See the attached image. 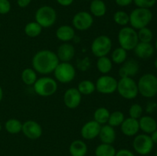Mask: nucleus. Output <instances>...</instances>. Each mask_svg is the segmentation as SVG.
<instances>
[{
    "label": "nucleus",
    "mask_w": 157,
    "mask_h": 156,
    "mask_svg": "<svg viewBox=\"0 0 157 156\" xmlns=\"http://www.w3.org/2000/svg\"><path fill=\"white\" fill-rule=\"evenodd\" d=\"M69 152L71 156H85L87 153V145L81 139H76L70 144Z\"/></svg>",
    "instance_id": "23"
},
{
    "label": "nucleus",
    "mask_w": 157,
    "mask_h": 156,
    "mask_svg": "<svg viewBox=\"0 0 157 156\" xmlns=\"http://www.w3.org/2000/svg\"><path fill=\"white\" fill-rule=\"evenodd\" d=\"M138 91L145 98H153L157 94V76L147 73L140 77L137 82Z\"/></svg>",
    "instance_id": "2"
},
{
    "label": "nucleus",
    "mask_w": 157,
    "mask_h": 156,
    "mask_svg": "<svg viewBox=\"0 0 157 156\" xmlns=\"http://www.w3.org/2000/svg\"><path fill=\"white\" fill-rule=\"evenodd\" d=\"M53 73L56 81L61 84H68L76 76V70L70 62H59Z\"/></svg>",
    "instance_id": "8"
},
{
    "label": "nucleus",
    "mask_w": 157,
    "mask_h": 156,
    "mask_svg": "<svg viewBox=\"0 0 157 156\" xmlns=\"http://www.w3.org/2000/svg\"><path fill=\"white\" fill-rule=\"evenodd\" d=\"M140 70L139 63L133 59L127 60L121 64L118 70L121 77H132L136 76Z\"/></svg>",
    "instance_id": "15"
},
{
    "label": "nucleus",
    "mask_w": 157,
    "mask_h": 156,
    "mask_svg": "<svg viewBox=\"0 0 157 156\" xmlns=\"http://www.w3.org/2000/svg\"><path fill=\"white\" fill-rule=\"evenodd\" d=\"M56 54L60 62H70L75 55V47L68 42H64L58 47Z\"/></svg>",
    "instance_id": "18"
},
{
    "label": "nucleus",
    "mask_w": 157,
    "mask_h": 156,
    "mask_svg": "<svg viewBox=\"0 0 157 156\" xmlns=\"http://www.w3.org/2000/svg\"><path fill=\"white\" fill-rule=\"evenodd\" d=\"M21 132L26 138L31 140H36L42 135V127L35 120H27L22 123Z\"/></svg>",
    "instance_id": "13"
},
{
    "label": "nucleus",
    "mask_w": 157,
    "mask_h": 156,
    "mask_svg": "<svg viewBox=\"0 0 157 156\" xmlns=\"http://www.w3.org/2000/svg\"><path fill=\"white\" fill-rule=\"evenodd\" d=\"M137 36L140 42L151 43L153 38V33L151 29L145 27L137 30Z\"/></svg>",
    "instance_id": "35"
},
{
    "label": "nucleus",
    "mask_w": 157,
    "mask_h": 156,
    "mask_svg": "<svg viewBox=\"0 0 157 156\" xmlns=\"http://www.w3.org/2000/svg\"><path fill=\"white\" fill-rule=\"evenodd\" d=\"M5 128L9 134H18L21 132L22 123L21 121L17 119H9L5 124Z\"/></svg>",
    "instance_id": "30"
},
{
    "label": "nucleus",
    "mask_w": 157,
    "mask_h": 156,
    "mask_svg": "<svg viewBox=\"0 0 157 156\" xmlns=\"http://www.w3.org/2000/svg\"><path fill=\"white\" fill-rule=\"evenodd\" d=\"M55 35L59 41H63V42H68L75 38V28L71 25L64 24L57 28Z\"/></svg>",
    "instance_id": "22"
},
{
    "label": "nucleus",
    "mask_w": 157,
    "mask_h": 156,
    "mask_svg": "<svg viewBox=\"0 0 157 156\" xmlns=\"http://www.w3.org/2000/svg\"><path fill=\"white\" fill-rule=\"evenodd\" d=\"M133 50H134L135 55L138 58L146 60L150 58L154 54L155 47L151 43L140 42L139 41Z\"/></svg>",
    "instance_id": "19"
},
{
    "label": "nucleus",
    "mask_w": 157,
    "mask_h": 156,
    "mask_svg": "<svg viewBox=\"0 0 157 156\" xmlns=\"http://www.w3.org/2000/svg\"><path fill=\"white\" fill-rule=\"evenodd\" d=\"M56 1L61 6H65V7H67V6H70L73 3L74 0H56Z\"/></svg>",
    "instance_id": "43"
},
{
    "label": "nucleus",
    "mask_w": 157,
    "mask_h": 156,
    "mask_svg": "<svg viewBox=\"0 0 157 156\" xmlns=\"http://www.w3.org/2000/svg\"><path fill=\"white\" fill-rule=\"evenodd\" d=\"M24 32L29 38H36L41 35L42 32V27L36 21H31L25 26Z\"/></svg>",
    "instance_id": "28"
},
{
    "label": "nucleus",
    "mask_w": 157,
    "mask_h": 156,
    "mask_svg": "<svg viewBox=\"0 0 157 156\" xmlns=\"http://www.w3.org/2000/svg\"><path fill=\"white\" fill-rule=\"evenodd\" d=\"M112 40L107 35H101L93 40L90 46L91 52L97 58L107 56L112 49Z\"/></svg>",
    "instance_id": "9"
},
{
    "label": "nucleus",
    "mask_w": 157,
    "mask_h": 156,
    "mask_svg": "<svg viewBox=\"0 0 157 156\" xmlns=\"http://www.w3.org/2000/svg\"><path fill=\"white\" fill-rule=\"evenodd\" d=\"M2 99H3V90L1 86H0V102L2 100Z\"/></svg>",
    "instance_id": "45"
},
{
    "label": "nucleus",
    "mask_w": 157,
    "mask_h": 156,
    "mask_svg": "<svg viewBox=\"0 0 157 156\" xmlns=\"http://www.w3.org/2000/svg\"><path fill=\"white\" fill-rule=\"evenodd\" d=\"M82 99V95L78 91V88L71 87L68 88L64 93L63 101L64 105L68 109L73 110L79 106Z\"/></svg>",
    "instance_id": "14"
},
{
    "label": "nucleus",
    "mask_w": 157,
    "mask_h": 156,
    "mask_svg": "<svg viewBox=\"0 0 157 156\" xmlns=\"http://www.w3.org/2000/svg\"><path fill=\"white\" fill-rule=\"evenodd\" d=\"M150 136L151 137V139L153 142V143L157 144V129L155 130L153 132H152Z\"/></svg>",
    "instance_id": "44"
},
{
    "label": "nucleus",
    "mask_w": 157,
    "mask_h": 156,
    "mask_svg": "<svg viewBox=\"0 0 157 156\" xmlns=\"http://www.w3.org/2000/svg\"><path fill=\"white\" fill-rule=\"evenodd\" d=\"M96 90L102 94H112L117 91V80L113 76L104 74L98 78L95 83Z\"/></svg>",
    "instance_id": "11"
},
{
    "label": "nucleus",
    "mask_w": 157,
    "mask_h": 156,
    "mask_svg": "<svg viewBox=\"0 0 157 156\" xmlns=\"http://www.w3.org/2000/svg\"><path fill=\"white\" fill-rule=\"evenodd\" d=\"M154 143L150 135L142 133L135 136L133 141V148L137 154L140 155H147L153 149Z\"/></svg>",
    "instance_id": "10"
},
{
    "label": "nucleus",
    "mask_w": 157,
    "mask_h": 156,
    "mask_svg": "<svg viewBox=\"0 0 157 156\" xmlns=\"http://www.w3.org/2000/svg\"><path fill=\"white\" fill-rule=\"evenodd\" d=\"M117 40L120 47H123L127 51L133 50L139 43L137 31L132 27L124 26L118 32Z\"/></svg>",
    "instance_id": "4"
},
{
    "label": "nucleus",
    "mask_w": 157,
    "mask_h": 156,
    "mask_svg": "<svg viewBox=\"0 0 157 156\" xmlns=\"http://www.w3.org/2000/svg\"><path fill=\"white\" fill-rule=\"evenodd\" d=\"M124 114L121 111H114L113 113H110V117H109L107 124L112 127L121 126L122 122H124Z\"/></svg>",
    "instance_id": "33"
},
{
    "label": "nucleus",
    "mask_w": 157,
    "mask_h": 156,
    "mask_svg": "<svg viewBox=\"0 0 157 156\" xmlns=\"http://www.w3.org/2000/svg\"><path fill=\"white\" fill-rule=\"evenodd\" d=\"M157 109V103L155 102H149L146 106V112L149 114L153 113Z\"/></svg>",
    "instance_id": "40"
},
{
    "label": "nucleus",
    "mask_w": 157,
    "mask_h": 156,
    "mask_svg": "<svg viewBox=\"0 0 157 156\" xmlns=\"http://www.w3.org/2000/svg\"><path fill=\"white\" fill-rule=\"evenodd\" d=\"M116 149L113 145L101 143L95 148V156H115Z\"/></svg>",
    "instance_id": "27"
},
{
    "label": "nucleus",
    "mask_w": 157,
    "mask_h": 156,
    "mask_svg": "<svg viewBox=\"0 0 157 156\" xmlns=\"http://www.w3.org/2000/svg\"><path fill=\"white\" fill-rule=\"evenodd\" d=\"M94 24L93 15L88 12L81 11L74 15L72 18V27L80 32L90 29Z\"/></svg>",
    "instance_id": "12"
},
{
    "label": "nucleus",
    "mask_w": 157,
    "mask_h": 156,
    "mask_svg": "<svg viewBox=\"0 0 157 156\" xmlns=\"http://www.w3.org/2000/svg\"><path fill=\"white\" fill-rule=\"evenodd\" d=\"M2 131V125H1V123H0V132Z\"/></svg>",
    "instance_id": "48"
},
{
    "label": "nucleus",
    "mask_w": 157,
    "mask_h": 156,
    "mask_svg": "<svg viewBox=\"0 0 157 156\" xmlns=\"http://www.w3.org/2000/svg\"><path fill=\"white\" fill-rule=\"evenodd\" d=\"M117 5H118L121 7H126L133 2V0H115Z\"/></svg>",
    "instance_id": "41"
},
{
    "label": "nucleus",
    "mask_w": 157,
    "mask_h": 156,
    "mask_svg": "<svg viewBox=\"0 0 157 156\" xmlns=\"http://www.w3.org/2000/svg\"><path fill=\"white\" fill-rule=\"evenodd\" d=\"M21 79L25 85L33 86L38 79L37 73L33 68H25L21 72Z\"/></svg>",
    "instance_id": "29"
},
{
    "label": "nucleus",
    "mask_w": 157,
    "mask_h": 156,
    "mask_svg": "<svg viewBox=\"0 0 157 156\" xmlns=\"http://www.w3.org/2000/svg\"><path fill=\"white\" fill-rule=\"evenodd\" d=\"M11 10V3L9 0H0V14L6 15Z\"/></svg>",
    "instance_id": "38"
},
{
    "label": "nucleus",
    "mask_w": 157,
    "mask_h": 156,
    "mask_svg": "<svg viewBox=\"0 0 157 156\" xmlns=\"http://www.w3.org/2000/svg\"><path fill=\"white\" fill-rule=\"evenodd\" d=\"M112 62L116 64H122L127 60V50L121 47L115 48L111 53Z\"/></svg>",
    "instance_id": "31"
},
{
    "label": "nucleus",
    "mask_w": 157,
    "mask_h": 156,
    "mask_svg": "<svg viewBox=\"0 0 157 156\" xmlns=\"http://www.w3.org/2000/svg\"><path fill=\"white\" fill-rule=\"evenodd\" d=\"M121 130L124 136L128 137L136 136L140 131L139 121L131 117L124 119V122L121 125Z\"/></svg>",
    "instance_id": "17"
},
{
    "label": "nucleus",
    "mask_w": 157,
    "mask_h": 156,
    "mask_svg": "<svg viewBox=\"0 0 157 156\" xmlns=\"http://www.w3.org/2000/svg\"><path fill=\"white\" fill-rule=\"evenodd\" d=\"M33 88L37 95L42 97H48L57 92L58 82L50 76H42L37 79Z\"/></svg>",
    "instance_id": "5"
},
{
    "label": "nucleus",
    "mask_w": 157,
    "mask_h": 156,
    "mask_svg": "<svg viewBox=\"0 0 157 156\" xmlns=\"http://www.w3.org/2000/svg\"><path fill=\"white\" fill-rule=\"evenodd\" d=\"M32 0H17V4L20 8H26L29 6Z\"/></svg>",
    "instance_id": "42"
},
{
    "label": "nucleus",
    "mask_w": 157,
    "mask_h": 156,
    "mask_svg": "<svg viewBox=\"0 0 157 156\" xmlns=\"http://www.w3.org/2000/svg\"><path fill=\"white\" fill-rule=\"evenodd\" d=\"M140 130L145 134L150 135L157 129V122L150 116H142L139 119Z\"/></svg>",
    "instance_id": "21"
},
{
    "label": "nucleus",
    "mask_w": 157,
    "mask_h": 156,
    "mask_svg": "<svg viewBox=\"0 0 157 156\" xmlns=\"http://www.w3.org/2000/svg\"><path fill=\"white\" fill-rule=\"evenodd\" d=\"M98 137L100 138L101 143L113 145V143L116 140V131L113 127L110 126L108 124H105V125H101Z\"/></svg>",
    "instance_id": "20"
},
{
    "label": "nucleus",
    "mask_w": 157,
    "mask_h": 156,
    "mask_svg": "<svg viewBox=\"0 0 157 156\" xmlns=\"http://www.w3.org/2000/svg\"><path fill=\"white\" fill-rule=\"evenodd\" d=\"M143 113H144V109H143L142 106L138 103L132 104L129 109L130 117L133 118V119H139L143 116Z\"/></svg>",
    "instance_id": "36"
},
{
    "label": "nucleus",
    "mask_w": 157,
    "mask_h": 156,
    "mask_svg": "<svg viewBox=\"0 0 157 156\" xmlns=\"http://www.w3.org/2000/svg\"><path fill=\"white\" fill-rule=\"evenodd\" d=\"M154 66H155V67H156V69L157 70V58H156V59H155V61H154Z\"/></svg>",
    "instance_id": "46"
},
{
    "label": "nucleus",
    "mask_w": 157,
    "mask_h": 156,
    "mask_svg": "<svg viewBox=\"0 0 157 156\" xmlns=\"http://www.w3.org/2000/svg\"><path fill=\"white\" fill-rule=\"evenodd\" d=\"M35 21L43 28H50L57 21V12L54 8L43 6L38 9L35 15Z\"/></svg>",
    "instance_id": "7"
},
{
    "label": "nucleus",
    "mask_w": 157,
    "mask_h": 156,
    "mask_svg": "<svg viewBox=\"0 0 157 156\" xmlns=\"http://www.w3.org/2000/svg\"><path fill=\"white\" fill-rule=\"evenodd\" d=\"M101 125L94 120H90L86 122L81 129V137L86 140H92L98 137Z\"/></svg>",
    "instance_id": "16"
},
{
    "label": "nucleus",
    "mask_w": 157,
    "mask_h": 156,
    "mask_svg": "<svg viewBox=\"0 0 157 156\" xmlns=\"http://www.w3.org/2000/svg\"><path fill=\"white\" fill-rule=\"evenodd\" d=\"M96 66L100 73H102L103 75L108 74L113 68V62L111 59L107 56L101 57L98 58Z\"/></svg>",
    "instance_id": "25"
},
{
    "label": "nucleus",
    "mask_w": 157,
    "mask_h": 156,
    "mask_svg": "<svg viewBox=\"0 0 157 156\" xmlns=\"http://www.w3.org/2000/svg\"><path fill=\"white\" fill-rule=\"evenodd\" d=\"M117 91L125 99H133L139 94L137 83L132 77H121L117 80Z\"/></svg>",
    "instance_id": "6"
},
{
    "label": "nucleus",
    "mask_w": 157,
    "mask_h": 156,
    "mask_svg": "<svg viewBox=\"0 0 157 156\" xmlns=\"http://www.w3.org/2000/svg\"><path fill=\"white\" fill-rule=\"evenodd\" d=\"M133 2L137 8L150 9L156 5V0H133Z\"/></svg>",
    "instance_id": "37"
},
{
    "label": "nucleus",
    "mask_w": 157,
    "mask_h": 156,
    "mask_svg": "<svg viewBox=\"0 0 157 156\" xmlns=\"http://www.w3.org/2000/svg\"><path fill=\"white\" fill-rule=\"evenodd\" d=\"M59 62L56 53L47 49L36 52L32 60V68L36 73L42 75L53 73Z\"/></svg>",
    "instance_id": "1"
},
{
    "label": "nucleus",
    "mask_w": 157,
    "mask_h": 156,
    "mask_svg": "<svg viewBox=\"0 0 157 156\" xmlns=\"http://www.w3.org/2000/svg\"><path fill=\"white\" fill-rule=\"evenodd\" d=\"M90 11L93 16L101 18L107 12V6L103 0H92L90 4Z\"/></svg>",
    "instance_id": "24"
},
{
    "label": "nucleus",
    "mask_w": 157,
    "mask_h": 156,
    "mask_svg": "<svg viewBox=\"0 0 157 156\" xmlns=\"http://www.w3.org/2000/svg\"><path fill=\"white\" fill-rule=\"evenodd\" d=\"M110 114V111L106 107H99L94 113V120L101 125H105L107 124Z\"/></svg>",
    "instance_id": "26"
},
{
    "label": "nucleus",
    "mask_w": 157,
    "mask_h": 156,
    "mask_svg": "<svg viewBox=\"0 0 157 156\" xmlns=\"http://www.w3.org/2000/svg\"><path fill=\"white\" fill-rule=\"evenodd\" d=\"M113 21L118 25L124 27L130 22V15L124 11H117L113 14Z\"/></svg>",
    "instance_id": "34"
},
{
    "label": "nucleus",
    "mask_w": 157,
    "mask_h": 156,
    "mask_svg": "<svg viewBox=\"0 0 157 156\" xmlns=\"http://www.w3.org/2000/svg\"><path fill=\"white\" fill-rule=\"evenodd\" d=\"M84 1H92V0H84Z\"/></svg>",
    "instance_id": "49"
},
{
    "label": "nucleus",
    "mask_w": 157,
    "mask_h": 156,
    "mask_svg": "<svg viewBox=\"0 0 157 156\" xmlns=\"http://www.w3.org/2000/svg\"><path fill=\"white\" fill-rule=\"evenodd\" d=\"M156 156H157V150H156Z\"/></svg>",
    "instance_id": "50"
},
{
    "label": "nucleus",
    "mask_w": 157,
    "mask_h": 156,
    "mask_svg": "<svg viewBox=\"0 0 157 156\" xmlns=\"http://www.w3.org/2000/svg\"><path fill=\"white\" fill-rule=\"evenodd\" d=\"M155 49L157 50V39L156 40V41H155Z\"/></svg>",
    "instance_id": "47"
},
{
    "label": "nucleus",
    "mask_w": 157,
    "mask_h": 156,
    "mask_svg": "<svg viewBox=\"0 0 157 156\" xmlns=\"http://www.w3.org/2000/svg\"><path fill=\"white\" fill-rule=\"evenodd\" d=\"M115 156H135V154L130 150L122 148L117 151Z\"/></svg>",
    "instance_id": "39"
},
{
    "label": "nucleus",
    "mask_w": 157,
    "mask_h": 156,
    "mask_svg": "<svg viewBox=\"0 0 157 156\" xmlns=\"http://www.w3.org/2000/svg\"><path fill=\"white\" fill-rule=\"evenodd\" d=\"M130 27L135 30H139L143 28L147 27L153 19V13L149 9L136 8L130 15Z\"/></svg>",
    "instance_id": "3"
},
{
    "label": "nucleus",
    "mask_w": 157,
    "mask_h": 156,
    "mask_svg": "<svg viewBox=\"0 0 157 156\" xmlns=\"http://www.w3.org/2000/svg\"><path fill=\"white\" fill-rule=\"evenodd\" d=\"M78 91L81 95H90L96 90L95 84L89 80H84L78 84Z\"/></svg>",
    "instance_id": "32"
}]
</instances>
